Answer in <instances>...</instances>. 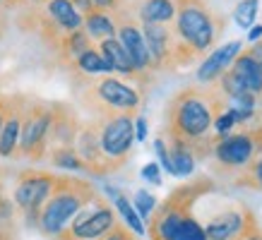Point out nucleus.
Returning a JSON list of instances; mask_svg holds the SVG:
<instances>
[{
	"label": "nucleus",
	"mask_w": 262,
	"mask_h": 240,
	"mask_svg": "<svg viewBox=\"0 0 262 240\" xmlns=\"http://www.w3.org/2000/svg\"><path fill=\"white\" fill-rule=\"evenodd\" d=\"M89 197H92V190H89V185L82 183H70V187L53 190L48 204L41 211V228L48 235H60L65 231V224L77 211H82V207L89 202Z\"/></svg>",
	"instance_id": "obj_1"
},
{
	"label": "nucleus",
	"mask_w": 262,
	"mask_h": 240,
	"mask_svg": "<svg viewBox=\"0 0 262 240\" xmlns=\"http://www.w3.org/2000/svg\"><path fill=\"white\" fill-rule=\"evenodd\" d=\"M209 125H212V111L202 99L188 96L178 101L173 113V128L181 137H188V139L202 137L209 130Z\"/></svg>",
	"instance_id": "obj_2"
},
{
	"label": "nucleus",
	"mask_w": 262,
	"mask_h": 240,
	"mask_svg": "<svg viewBox=\"0 0 262 240\" xmlns=\"http://www.w3.org/2000/svg\"><path fill=\"white\" fill-rule=\"evenodd\" d=\"M178 32H181L183 41L190 43L195 51H205L214 41L212 19L198 5H188V8L181 10V15H178Z\"/></svg>",
	"instance_id": "obj_3"
},
{
	"label": "nucleus",
	"mask_w": 262,
	"mask_h": 240,
	"mask_svg": "<svg viewBox=\"0 0 262 240\" xmlns=\"http://www.w3.org/2000/svg\"><path fill=\"white\" fill-rule=\"evenodd\" d=\"M135 139V125L127 115L108 120L101 130V154L108 159H123Z\"/></svg>",
	"instance_id": "obj_4"
},
{
	"label": "nucleus",
	"mask_w": 262,
	"mask_h": 240,
	"mask_svg": "<svg viewBox=\"0 0 262 240\" xmlns=\"http://www.w3.org/2000/svg\"><path fill=\"white\" fill-rule=\"evenodd\" d=\"M113 211L106 204H96L92 211H80L77 221L72 224L70 235L75 240H96L113 231Z\"/></svg>",
	"instance_id": "obj_5"
},
{
	"label": "nucleus",
	"mask_w": 262,
	"mask_h": 240,
	"mask_svg": "<svg viewBox=\"0 0 262 240\" xmlns=\"http://www.w3.org/2000/svg\"><path fill=\"white\" fill-rule=\"evenodd\" d=\"M51 120H53V115L46 108H34L27 115L24 125L19 128V147L24 154H34L43 147L48 132H51Z\"/></svg>",
	"instance_id": "obj_6"
},
{
	"label": "nucleus",
	"mask_w": 262,
	"mask_h": 240,
	"mask_svg": "<svg viewBox=\"0 0 262 240\" xmlns=\"http://www.w3.org/2000/svg\"><path fill=\"white\" fill-rule=\"evenodd\" d=\"M56 190V178L51 176H27L15 187V202L27 211L39 209Z\"/></svg>",
	"instance_id": "obj_7"
},
{
	"label": "nucleus",
	"mask_w": 262,
	"mask_h": 240,
	"mask_svg": "<svg viewBox=\"0 0 262 240\" xmlns=\"http://www.w3.org/2000/svg\"><path fill=\"white\" fill-rule=\"evenodd\" d=\"M96 94L101 96V101H106L113 108H120V111H130V108H137L140 104V96L133 87H127L118 80H103L99 87H96Z\"/></svg>",
	"instance_id": "obj_8"
},
{
	"label": "nucleus",
	"mask_w": 262,
	"mask_h": 240,
	"mask_svg": "<svg viewBox=\"0 0 262 240\" xmlns=\"http://www.w3.org/2000/svg\"><path fill=\"white\" fill-rule=\"evenodd\" d=\"M241 53V41H231V43H224L222 48H216L212 56L207 58L205 63L200 65L198 70V80L200 82H212L216 80L224 70H226V65L233 63L236 56Z\"/></svg>",
	"instance_id": "obj_9"
},
{
	"label": "nucleus",
	"mask_w": 262,
	"mask_h": 240,
	"mask_svg": "<svg viewBox=\"0 0 262 240\" xmlns=\"http://www.w3.org/2000/svg\"><path fill=\"white\" fill-rule=\"evenodd\" d=\"M255 147H253V139L248 135H233V137H226L219 147H216V159L226 163V166H243L250 161L253 156Z\"/></svg>",
	"instance_id": "obj_10"
},
{
	"label": "nucleus",
	"mask_w": 262,
	"mask_h": 240,
	"mask_svg": "<svg viewBox=\"0 0 262 240\" xmlns=\"http://www.w3.org/2000/svg\"><path fill=\"white\" fill-rule=\"evenodd\" d=\"M118 36H120L118 39L120 46L125 48L133 67H135V70H144V67L151 63V58H149V51H147V43H144L142 32H140L137 27H133V24H125V27H120Z\"/></svg>",
	"instance_id": "obj_11"
},
{
	"label": "nucleus",
	"mask_w": 262,
	"mask_h": 240,
	"mask_svg": "<svg viewBox=\"0 0 262 240\" xmlns=\"http://www.w3.org/2000/svg\"><path fill=\"white\" fill-rule=\"evenodd\" d=\"M238 84L250 94H262V65L250 60L248 56H241L233 60V72H231Z\"/></svg>",
	"instance_id": "obj_12"
},
{
	"label": "nucleus",
	"mask_w": 262,
	"mask_h": 240,
	"mask_svg": "<svg viewBox=\"0 0 262 240\" xmlns=\"http://www.w3.org/2000/svg\"><path fill=\"white\" fill-rule=\"evenodd\" d=\"M243 228V219L236 211H226V214L216 216L212 224L205 228L207 240H231L236 233Z\"/></svg>",
	"instance_id": "obj_13"
},
{
	"label": "nucleus",
	"mask_w": 262,
	"mask_h": 240,
	"mask_svg": "<svg viewBox=\"0 0 262 240\" xmlns=\"http://www.w3.org/2000/svg\"><path fill=\"white\" fill-rule=\"evenodd\" d=\"M103 58H106V63L111 65V70H118L123 75H130V72H135L133 63H130V58H127L125 48L120 46L118 39H106L101 41V51H99Z\"/></svg>",
	"instance_id": "obj_14"
},
{
	"label": "nucleus",
	"mask_w": 262,
	"mask_h": 240,
	"mask_svg": "<svg viewBox=\"0 0 262 240\" xmlns=\"http://www.w3.org/2000/svg\"><path fill=\"white\" fill-rule=\"evenodd\" d=\"M48 12H51V17H53L63 29L75 32V29L82 27V17L70 0H51V3H48Z\"/></svg>",
	"instance_id": "obj_15"
},
{
	"label": "nucleus",
	"mask_w": 262,
	"mask_h": 240,
	"mask_svg": "<svg viewBox=\"0 0 262 240\" xmlns=\"http://www.w3.org/2000/svg\"><path fill=\"white\" fill-rule=\"evenodd\" d=\"M176 8L171 0H147L140 10L144 24H166L168 19H173Z\"/></svg>",
	"instance_id": "obj_16"
},
{
	"label": "nucleus",
	"mask_w": 262,
	"mask_h": 240,
	"mask_svg": "<svg viewBox=\"0 0 262 240\" xmlns=\"http://www.w3.org/2000/svg\"><path fill=\"white\" fill-rule=\"evenodd\" d=\"M144 43L149 51L151 60H161L166 58V43H168V34L164 29V24H144Z\"/></svg>",
	"instance_id": "obj_17"
},
{
	"label": "nucleus",
	"mask_w": 262,
	"mask_h": 240,
	"mask_svg": "<svg viewBox=\"0 0 262 240\" xmlns=\"http://www.w3.org/2000/svg\"><path fill=\"white\" fill-rule=\"evenodd\" d=\"M19 113L12 111L10 118L3 123V130H0V156H12L17 142H19Z\"/></svg>",
	"instance_id": "obj_18"
},
{
	"label": "nucleus",
	"mask_w": 262,
	"mask_h": 240,
	"mask_svg": "<svg viewBox=\"0 0 262 240\" xmlns=\"http://www.w3.org/2000/svg\"><path fill=\"white\" fill-rule=\"evenodd\" d=\"M87 32L92 39L106 41V39H113L116 24L111 22V17L103 15V12H92V15H87Z\"/></svg>",
	"instance_id": "obj_19"
},
{
	"label": "nucleus",
	"mask_w": 262,
	"mask_h": 240,
	"mask_svg": "<svg viewBox=\"0 0 262 240\" xmlns=\"http://www.w3.org/2000/svg\"><path fill=\"white\" fill-rule=\"evenodd\" d=\"M168 156H171L173 176H188V173H192V168H195V159H192V154L188 152L181 142H176L173 152L168 154Z\"/></svg>",
	"instance_id": "obj_20"
},
{
	"label": "nucleus",
	"mask_w": 262,
	"mask_h": 240,
	"mask_svg": "<svg viewBox=\"0 0 262 240\" xmlns=\"http://www.w3.org/2000/svg\"><path fill=\"white\" fill-rule=\"evenodd\" d=\"M77 65H80V70L89 72V75L111 72V65L106 63V58H103L99 51H92V48H87L82 56H77Z\"/></svg>",
	"instance_id": "obj_21"
},
{
	"label": "nucleus",
	"mask_w": 262,
	"mask_h": 240,
	"mask_svg": "<svg viewBox=\"0 0 262 240\" xmlns=\"http://www.w3.org/2000/svg\"><path fill=\"white\" fill-rule=\"evenodd\" d=\"M116 209H118L120 216L125 219V224L130 226V228H133L137 235H142V233H144L142 219H140V214L135 211V207H133V204H130V202H127L123 195H116Z\"/></svg>",
	"instance_id": "obj_22"
},
{
	"label": "nucleus",
	"mask_w": 262,
	"mask_h": 240,
	"mask_svg": "<svg viewBox=\"0 0 262 240\" xmlns=\"http://www.w3.org/2000/svg\"><path fill=\"white\" fill-rule=\"evenodd\" d=\"M173 240H207V233L195 219L183 216V221H181V226H178V231H176Z\"/></svg>",
	"instance_id": "obj_23"
},
{
	"label": "nucleus",
	"mask_w": 262,
	"mask_h": 240,
	"mask_svg": "<svg viewBox=\"0 0 262 240\" xmlns=\"http://www.w3.org/2000/svg\"><path fill=\"white\" fill-rule=\"evenodd\" d=\"M257 5H260V0H241L233 17H236V24H238L241 29H248V27H253L255 22V15H257Z\"/></svg>",
	"instance_id": "obj_24"
},
{
	"label": "nucleus",
	"mask_w": 262,
	"mask_h": 240,
	"mask_svg": "<svg viewBox=\"0 0 262 240\" xmlns=\"http://www.w3.org/2000/svg\"><path fill=\"white\" fill-rule=\"evenodd\" d=\"M53 163L58 168H70V171H82L84 168V161L72 152V149H58L53 154Z\"/></svg>",
	"instance_id": "obj_25"
},
{
	"label": "nucleus",
	"mask_w": 262,
	"mask_h": 240,
	"mask_svg": "<svg viewBox=\"0 0 262 240\" xmlns=\"http://www.w3.org/2000/svg\"><path fill=\"white\" fill-rule=\"evenodd\" d=\"M135 211L140 214V219H147V216L154 211V207H157V200H154V195H149L147 190H137L135 195Z\"/></svg>",
	"instance_id": "obj_26"
},
{
	"label": "nucleus",
	"mask_w": 262,
	"mask_h": 240,
	"mask_svg": "<svg viewBox=\"0 0 262 240\" xmlns=\"http://www.w3.org/2000/svg\"><path fill=\"white\" fill-rule=\"evenodd\" d=\"M154 149H157V154H159V159H161V166L166 168L168 173H173V166H171V156H168V149H166V144L161 142V139H157V142H154Z\"/></svg>",
	"instance_id": "obj_27"
},
{
	"label": "nucleus",
	"mask_w": 262,
	"mask_h": 240,
	"mask_svg": "<svg viewBox=\"0 0 262 240\" xmlns=\"http://www.w3.org/2000/svg\"><path fill=\"white\" fill-rule=\"evenodd\" d=\"M233 125H236V120H233V115H231V113H222V115H219V120L214 123V128H216V132H219V135H226Z\"/></svg>",
	"instance_id": "obj_28"
},
{
	"label": "nucleus",
	"mask_w": 262,
	"mask_h": 240,
	"mask_svg": "<svg viewBox=\"0 0 262 240\" xmlns=\"http://www.w3.org/2000/svg\"><path fill=\"white\" fill-rule=\"evenodd\" d=\"M142 178L144 180H149V183H154V185H159L161 183L159 166H157V163H147V166L142 168Z\"/></svg>",
	"instance_id": "obj_29"
},
{
	"label": "nucleus",
	"mask_w": 262,
	"mask_h": 240,
	"mask_svg": "<svg viewBox=\"0 0 262 240\" xmlns=\"http://www.w3.org/2000/svg\"><path fill=\"white\" fill-rule=\"evenodd\" d=\"M103 240H130V235H127L123 228H113V231L108 233V235H106Z\"/></svg>",
	"instance_id": "obj_30"
},
{
	"label": "nucleus",
	"mask_w": 262,
	"mask_h": 240,
	"mask_svg": "<svg viewBox=\"0 0 262 240\" xmlns=\"http://www.w3.org/2000/svg\"><path fill=\"white\" fill-rule=\"evenodd\" d=\"M135 137H137V139H144V137H147V123H144V118H137Z\"/></svg>",
	"instance_id": "obj_31"
},
{
	"label": "nucleus",
	"mask_w": 262,
	"mask_h": 240,
	"mask_svg": "<svg viewBox=\"0 0 262 240\" xmlns=\"http://www.w3.org/2000/svg\"><path fill=\"white\" fill-rule=\"evenodd\" d=\"M248 58H250V60H255L257 65H262V41L253 48V51H250V53H248Z\"/></svg>",
	"instance_id": "obj_32"
},
{
	"label": "nucleus",
	"mask_w": 262,
	"mask_h": 240,
	"mask_svg": "<svg viewBox=\"0 0 262 240\" xmlns=\"http://www.w3.org/2000/svg\"><path fill=\"white\" fill-rule=\"evenodd\" d=\"M260 36H262V24L250 29V36H248V39H250V41H260Z\"/></svg>",
	"instance_id": "obj_33"
},
{
	"label": "nucleus",
	"mask_w": 262,
	"mask_h": 240,
	"mask_svg": "<svg viewBox=\"0 0 262 240\" xmlns=\"http://www.w3.org/2000/svg\"><path fill=\"white\" fill-rule=\"evenodd\" d=\"M72 5H77L80 10H89V8H92V0H75Z\"/></svg>",
	"instance_id": "obj_34"
},
{
	"label": "nucleus",
	"mask_w": 262,
	"mask_h": 240,
	"mask_svg": "<svg viewBox=\"0 0 262 240\" xmlns=\"http://www.w3.org/2000/svg\"><path fill=\"white\" fill-rule=\"evenodd\" d=\"M116 0H92V5H99V8H111Z\"/></svg>",
	"instance_id": "obj_35"
},
{
	"label": "nucleus",
	"mask_w": 262,
	"mask_h": 240,
	"mask_svg": "<svg viewBox=\"0 0 262 240\" xmlns=\"http://www.w3.org/2000/svg\"><path fill=\"white\" fill-rule=\"evenodd\" d=\"M255 178H257V183L262 185V159L257 161V166H255Z\"/></svg>",
	"instance_id": "obj_36"
},
{
	"label": "nucleus",
	"mask_w": 262,
	"mask_h": 240,
	"mask_svg": "<svg viewBox=\"0 0 262 240\" xmlns=\"http://www.w3.org/2000/svg\"><path fill=\"white\" fill-rule=\"evenodd\" d=\"M3 123H5V106L0 104V130H3Z\"/></svg>",
	"instance_id": "obj_37"
},
{
	"label": "nucleus",
	"mask_w": 262,
	"mask_h": 240,
	"mask_svg": "<svg viewBox=\"0 0 262 240\" xmlns=\"http://www.w3.org/2000/svg\"><path fill=\"white\" fill-rule=\"evenodd\" d=\"M248 240H262V238H260V235H255V238H248Z\"/></svg>",
	"instance_id": "obj_38"
},
{
	"label": "nucleus",
	"mask_w": 262,
	"mask_h": 240,
	"mask_svg": "<svg viewBox=\"0 0 262 240\" xmlns=\"http://www.w3.org/2000/svg\"><path fill=\"white\" fill-rule=\"evenodd\" d=\"M0 240H5V238H3V233H0Z\"/></svg>",
	"instance_id": "obj_39"
},
{
	"label": "nucleus",
	"mask_w": 262,
	"mask_h": 240,
	"mask_svg": "<svg viewBox=\"0 0 262 240\" xmlns=\"http://www.w3.org/2000/svg\"><path fill=\"white\" fill-rule=\"evenodd\" d=\"M0 200H3V195H0Z\"/></svg>",
	"instance_id": "obj_40"
}]
</instances>
